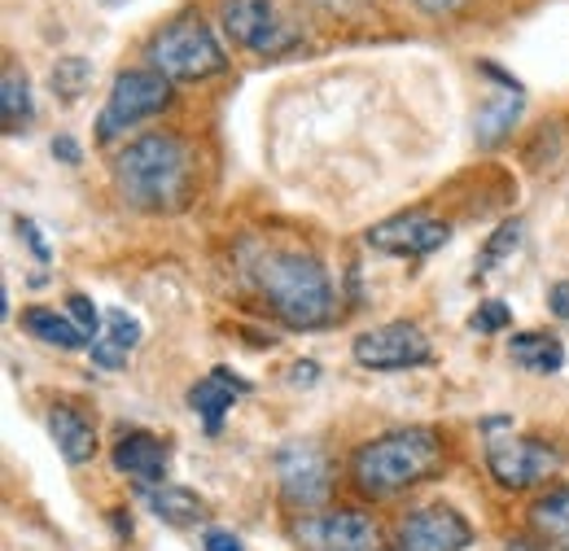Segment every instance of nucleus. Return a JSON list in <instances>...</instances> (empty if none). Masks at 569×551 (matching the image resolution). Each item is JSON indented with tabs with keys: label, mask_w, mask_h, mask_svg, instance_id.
<instances>
[{
	"label": "nucleus",
	"mask_w": 569,
	"mask_h": 551,
	"mask_svg": "<svg viewBox=\"0 0 569 551\" xmlns=\"http://www.w3.org/2000/svg\"><path fill=\"white\" fill-rule=\"evenodd\" d=\"M399 543L408 551H465L473 543V525L447 503H421L399 521Z\"/></svg>",
	"instance_id": "11"
},
{
	"label": "nucleus",
	"mask_w": 569,
	"mask_h": 551,
	"mask_svg": "<svg viewBox=\"0 0 569 551\" xmlns=\"http://www.w3.org/2000/svg\"><path fill=\"white\" fill-rule=\"evenodd\" d=\"M438 464H442V438L426 424H408V429H390L363 442L351 455V478L363 494L386 499V494H403L408 485L433 478Z\"/></svg>",
	"instance_id": "2"
},
{
	"label": "nucleus",
	"mask_w": 569,
	"mask_h": 551,
	"mask_svg": "<svg viewBox=\"0 0 569 551\" xmlns=\"http://www.w3.org/2000/svg\"><path fill=\"white\" fill-rule=\"evenodd\" d=\"M508 324H512V307H508L503 298L478 302V311L469 315V329H473V333H499V329H508Z\"/></svg>",
	"instance_id": "24"
},
{
	"label": "nucleus",
	"mask_w": 569,
	"mask_h": 551,
	"mask_svg": "<svg viewBox=\"0 0 569 551\" xmlns=\"http://www.w3.org/2000/svg\"><path fill=\"white\" fill-rule=\"evenodd\" d=\"M49 433H53V442H58L67 464H88L97 455V429L88 424V415L74 412L71 403H58L49 412Z\"/></svg>",
	"instance_id": "15"
},
{
	"label": "nucleus",
	"mask_w": 569,
	"mask_h": 551,
	"mask_svg": "<svg viewBox=\"0 0 569 551\" xmlns=\"http://www.w3.org/2000/svg\"><path fill=\"white\" fill-rule=\"evenodd\" d=\"M114 469L128 473V478H137L141 485H158L162 473H167V447L153 433H144V429L123 433L119 447H114Z\"/></svg>",
	"instance_id": "13"
},
{
	"label": "nucleus",
	"mask_w": 569,
	"mask_h": 551,
	"mask_svg": "<svg viewBox=\"0 0 569 551\" xmlns=\"http://www.w3.org/2000/svg\"><path fill=\"white\" fill-rule=\"evenodd\" d=\"M277 482L289 508L298 512H316L329 499V460L316 442H284L277 451Z\"/></svg>",
	"instance_id": "8"
},
{
	"label": "nucleus",
	"mask_w": 569,
	"mask_h": 551,
	"mask_svg": "<svg viewBox=\"0 0 569 551\" xmlns=\"http://www.w3.org/2000/svg\"><path fill=\"white\" fill-rule=\"evenodd\" d=\"M189 149L171 132H149L114 158V189L132 210H176L189 198Z\"/></svg>",
	"instance_id": "1"
},
{
	"label": "nucleus",
	"mask_w": 569,
	"mask_h": 551,
	"mask_svg": "<svg viewBox=\"0 0 569 551\" xmlns=\"http://www.w3.org/2000/svg\"><path fill=\"white\" fill-rule=\"evenodd\" d=\"M53 158L67 162V167H79L83 162V149L74 144V137H53Z\"/></svg>",
	"instance_id": "29"
},
{
	"label": "nucleus",
	"mask_w": 569,
	"mask_h": 551,
	"mask_svg": "<svg viewBox=\"0 0 569 551\" xmlns=\"http://www.w3.org/2000/svg\"><path fill=\"white\" fill-rule=\"evenodd\" d=\"M88 350H92V363L97 368H128V354H132V350H123V345L110 342V338H97Z\"/></svg>",
	"instance_id": "28"
},
{
	"label": "nucleus",
	"mask_w": 569,
	"mask_h": 551,
	"mask_svg": "<svg viewBox=\"0 0 569 551\" xmlns=\"http://www.w3.org/2000/svg\"><path fill=\"white\" fill-rule=\"evenodd\" d=\"M503 551H552V548H548V539H539V534H535V539H521V534H517V539L503 543Z\"/></svg>",
	"instance_id": "34"
},
{
	"label": "nucleus",
	"mask_w": 569,
	"mask_h": 551,
	"mask_svg": "<svg viewBox=\"0 0 569 551\" xmlns=\"http://www.w3.org/2000/svg\"><path fill=\"white\" fill-rule=\"evenodd\" d=\"M219 22L250 53H268L272 58V53H281V49L293 44V31L277 22L272 0H223L219 4Z\"/></svg>",
	"instance_id": "10"
},
{
	"label": "nucleus",
	"mask_w": 569,
	"mask_h": 551,
	"mask_svg": "<svg viewBox=\"0 0 569 551\" xmlns=\"http://www.w3.org/2000/svg\"><path fill=\"white\" fill-rule=\"evenodd\" d=\"M548 302H552V315H561V320H569V284H552Z\"/></svg>",
	"instance_id": "33"
},
{
	"label": "nucleus",
	"mask_w": 569,
	"mask_h": 551,
	"mask_svg": "<svg viewBox=\"0 0 569 551\" xmlns=\"http://www.w3.org/2000/svg\"><path fill=\"white\" fill-rule=\"evenodd\" d=\"M67 315H71V320L83 329V333H88V338H97V329H101V320H106L88 293H71V298H67Z\"/></svg>",
	"instance_id": "26"
},
{
	"label": "nucleus",
	"mask_w": 569,
	"mask_h": 551,
	"mask_svg": "<svg viewBox=\"0 0 569 551\" xmlns=\"http://www.w3.org/2000/svg\"><path fill=\"white\" fill-rule=\"evenodd\" d=\"M298 539L311 551H408L386 548L381 543V525L359 508H338V512L298 521Z\"/></svg>",
	"instance_id": "9"
},
{
	"label": "nucleus",
	"mask_w": 569,
	"mask_h": 551,
	"mask_svg": "<svg viewBox=\"0 0 569 551\" xmlns=\"http://www.w3.org/2000/svg\"><path fill=\"white\" fill-rule=\"evenodd\" d=\"M149 67L167 74L171 83H198L228 67L214 31L202 18H176L149 40Z\"/></svg>",
	"instance_id": "4"
},
{
	"label": "nucleus",
	"mask_w": 569,
	"mask_h": 551,
	"mask_svg": "<svg viewBox=\"0 0 569 551\" xmlns=\"http://www.w3.org/2000/svg\"><path fill=\"white\" fill-rule=\"evenodd\" d=\"M254 280L268 307L289 329H320L333 315V280L325 263L307 250H272L254 268Z\"/></svg>",
	"instance_id": "3"
},
{
	"label": "nucleus",
	"mask_w": 569,
	"mask_h": 551,
	"mask_svg": "<svg viewBox=\"0 0 569 551\" xmlns=\"http://www.w3.org/2000/svg\"><path fill=\"white\" fill-rule=\"evenodd\" d=\"M487 469L503 490H530V485H543L557 469H561V455L552 442L543 438H491L487 442Z\"/></svg>",
	"instance_id": "6"
},
{
	"label": "nucleus",
	"mask_w": 569,
	"mask_h": 551,
	"mask_svg": "<svg viewBox=\"0 0 569 551\" xmlns=\"http://www.w3.org/2000/svg\"><path fill=\"white\" fill-rule=\"evenodd\" d=\"M207 551H241V543L228 530H207Z\"/></svg>",
	"instance_id": "32"
},
{
	"label": "nucleus",
	"mask_w": 569,
	"mask_h": 551,
	"mask_svg": "<svg viewBox=\"0 0 569 551\" xmlns=\"http://www.w3.org/2000/svg\"><path fill=\"white\" fill-rule=\"evenodd\" d=\"M526 114V97L521 92H503V97H491L482 110H478V123H473V137L482 149H496L512 137V128L521 123Z\"/></svg>",
	"instance_id": "18"
},
{
	"label": "nucleus",
	"mask_w": 569,
	"mask_h": 551,
	"mask_svg": "<svg viewBox=\"0 0 569 551\" xmlns=\"http://www.w3.org/2000/svg\"><path fill=\"white\" fill-rule=\"evenodd\" d=\"M351 354H356L359 368H368V372H408V368L429 363L433 345H429V338L417 324L395 320V324H377V329L359 333Z\"/></svg>",
	"instance_id": "7"
},
{
	"label": "nucleus",
	"mask_w": 569,
	"mask_h": 551,
	"mask_svg": "<svg viewBox=\"0 0 569 551\" xmlns=\"http://www.w3.org/2000/svg\"><path fill=\"white\" fill-rule=\"evenodd\" d=\"M22 329L31 338H40L44 345H58V350H83V345H92V338L74 324L71 315L67 311H53V307H31L22 315Z\"/></svg>",
	"instance_id": "19"
},
{
	"label": "nucleus",
	"mask_w": 569,
	"mask_h": 551,
	"mask_svg": "<svg viewBox=\"0 0 569 551\" xmlns=\"http://www.w3.org/2000/svg\"><path fill=\"white\" fill-rule=\"evenodd\" d=\"M316 377H320V363H311V359H302V363L289 368V381L293 385H316Z\"/></svg>",
	"instance_id": "31"
},
{
	"label": "nucleus",
	"mask_w": 569,
	"mask_h": 551,
	"mask_svg": "<svg viewBox=\"0 0 569 551\" xmlns=\"http://www.w3.org/2000/svg\"><path fill=\"white\" fill-rule=\"evenodd\" d=\"M421 13H433V18H442V13H460L469 0H412Z\"/></svg>",
	"instance_id": "30"
},
{
	"label": "nucleus",
	"mask_w": 569,
	"mask_h": 551,
	"mask_svg": "<svg viewBox=\"0 0 569 551\" xmlns=\"http://www.w3.org/2000/svg\"><path fill=\"white\" fill-rule=\"evenodd\" d=\"M13 228H18V237L27 241V250H31V254H36L40 263H49V259H53V250H49V241H44V232L36 228V219H22V214H18V219H13Z\"/></svg>",
	"instance_id": "27"
},
{
	"label": "nucleus",
	"mask_w": 569,
	"mask_h": 551,
	"mask_svg": "<svg viewBox=\"0 0 569 551\" xmlns=\"http://www.w3.org/2000/svg\"><path fill=\"white\" fill-rule=\"evenodd\" d=\"M508 354H512V363H517V368L539 372V377H548V372H561V368H566V342H561V338H552V333H539V329L517 333V338L508 342Z\"/></svg>",
	"instance_id": "17"
},
{
	"label": "nucleus",
	"mask_w": 569,
	"mask_h": 551,
	"mask_svg": "<svg viewBox=\"0 0 569 551\" xmlns=\"http://www.w3.org/2000/svg\"><path fill=\"white\" fill-rule=\"evenodd\" d=\"M106 338L110 342H119L123 350H132V345L141 342V320L132 315V311H106Z\"/></svg>",
	"instance_id": "25"
},
{
	"label": "nucleus",
	"mask_w": 569,
	"mask_h": 551,
	"mask_svg": "<svg viewBox=\"0 0 569 551\" xmlns=\"http://www.w3.org/2000/svg\"><path fill=\"white\" fill-rule=\"evenodd\" d=\"M566 551H569V548H566Z\"/></svg>",
	"instance_id": "36"
},
{
	"label": "nucleus",
	"mask_w": 569,
	"mask_h": 551,
	"mask_svg": "<svg viewBox=\"0 0 569 551\" xmlns=\"http://www.w3.org/2000/svg\"><path fill=\"white\" fill-rule=\"evenodd\" d=\"M31 114H36V106H31V83H27L22 70L9 67L4 79H0V123H4V137L22 132V128L31 123Z\"/></svg>",
	"instance_id": "21"
},
{
	"label": "nucleus",
	"mask_w": 569,
	"mask_h": 551,
	"mask_svg": "<svg viewBox=\"0 0 569 551\" xmlns=\"http://www.w3.org/2000/svg\"><path fill=\"white\" fill-rule=\"evenodd\" d=\"M92 79H97V67L88 58H58V67L49 74V83H53V92L62 101H79L92 88Z\"/></svg>",
	"instance_id": "22"
},
{
	"label": "nucleus",
	"mask_w": 569,
	"mask_h": 551,
	"mask_svg": "<svg viewBox=\"0 0 569 551\" xmlns=\"http://www.w3.org/2000/svg\"><path fill=\"white\" fill-rule=\"evenodd\" d=\"M141 494H144V503H149V512L153 517H162L167 525H198L202 517H207V503L189 490V485H167V482H158V485H141Z\"/></svg>",
	"instance_id": "16"
},
{
	"label": "nucleus",
	"mask_w": 569,
	"mask_h": 551,
	"mask_svg": "<svg viewBox=\"0 0 569 551\" xmlns=\"http://www.w3.org/2000/svg\"><path fill=\"white\" fill-rule=\"evenodd\" d=\"M521 219H508V223H499L496 232H491V241H487V250H482V259H478V272H491L499 259H508L517 246H521Z\"/></svg>",
	"instance_id": "23"
},
{
	"label": "nucleus",
	"mask_w": 569,
	"mask_h": 551,
	"mask_svg": "<svg viewBox=\"0 0 569 551\" xmlns=\"http://www.w3.org/2000/svg\"><path fill=\"white\" fill-rule=\"evenodd\" d=\"M530 525H535L539 539L569 548V485H557V490H548L543 499L530 503Z\"/></svg>",
	"instance_id": "20"
},
{
	"label": "nucleus",
	"mask_w": 569,
	"mask_h": 551,
	"mask_svg": "<svg viewBox=\"0 0 569 551\" xmlns=\"http://www.w3.org/2000/svg\"><path fill=\"white\" fill-rule=\"evenodd\" d=\"M114 530H119V534H128V539H132V517H123V512H114Z\"/></svg>",
	"instance_id": "35"
},
{
	"label": "nucleus",
	"mask_w": 569,
	"mask_h": 551,
	"mask_svg": "<svg viewBox=\"0 0 569 551\" xmlns=\"http://www.w3.org/2000/svg\"><path fill=\"white\" fill-rule=\"evenodd\" d=\"M167 106H171V79L167 74H158V70H123L110 83V101H106V110L97 119V140L110 144L114 137L132 132L137 123L162 114Z\"/></svg>",
	"instance_id": "5"
},
{
	"label": "nucleus",
	"mask_w": 569,
	"mask_h": 551,
	"mask_svg": "<svg viewBox=\"0 0 569 551\" xmlns=\"http://www.w3.org/2000/svg\"><path fill=\"white\" fill-rule=\"evenodd\" d=\"M363 241L386 254H433L451 241V228L429 214H395V219H381L377 228H368Z\"/></svg>",
	"instance_id": "12"
},
{
	"label": "nucleus",
	"mask_w": 569,
	"mask_h": 551,
	"mask_svg": "<svg viewBox=\"0 0 569 551\" xmlns=\"http://www.w3.org/2000/svg\"><path fill=\"white\" fill-rule=\"evenodd\" d=\"M241 394H250V381H241V377L228 372V368H214L207 381H198V385L189 390V408L207 420L211 433H219L223 415H228V408H232Z\"/></svg>",
	"instance_id": "14"
}]
</instances>
